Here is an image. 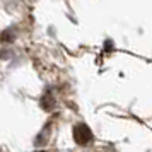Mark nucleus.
<instances>
[{
  "instance_id": "1",
  "label": "nucleus",
  "mask_w": 152,
  "mask_h": 152,
  "mask_svg": "<svg viewBox=\"0 0 152 152\" xmlns=\"http://www.w3.org/2000/svg\"><path fill=\"white\" fill-rule=\"evenodd\" d=\"M74 138H75L77 144L87 145L91 140H92V132L89 130L87 125L79 123V125H75V128H74Z\"/></svg>"
}]
</instances>
